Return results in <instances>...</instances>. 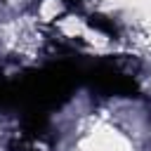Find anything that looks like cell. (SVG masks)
I'll list each match as a JSON object with an SVG mask.
<instances>
[{
  "mask_svg": "<svg viewBox=\"0 0 151 151\" xmlns=\"http://www.w3.org/2000/svg\"><path fill=\"white\" fill-rule=\"evenodd\" d=\"M66 2H76V0H66Z\"/></svg>",
  "mask_w": 151,
  "mask_h": 151,
  "instance_id": "6da1fadb",
  "label": "cell"
}]
</instances>
